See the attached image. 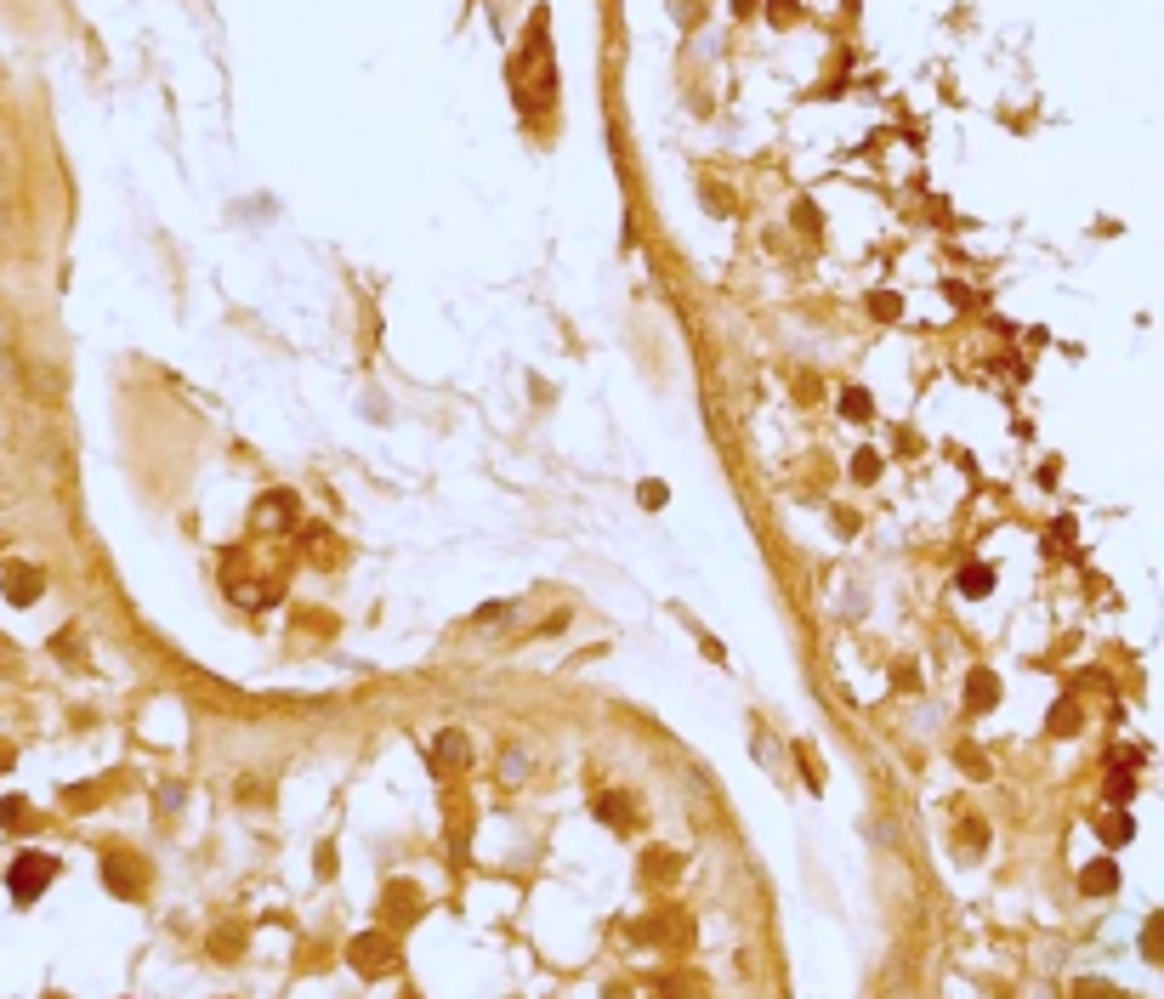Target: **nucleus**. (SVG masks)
<instances>
[{"instance_id": "1", "label": "nucleus", "mask_w": 1164, "mask_h": 999, "mask_svg": "<svg viewBox=\"0 0 1164 999\" xmlns=\"http://www.w3.org/2000/svg\"><path fill=\"white\" fill-rule=\"evenodd\" d=\"M52 880H57V858H46V852H18L12 869H6V886H12L18 903H35Z\"/></svg>"}, {"instance_id": "2", "label": "nucleus", "mask_w": 1164, "mask_h": 999, "mask_svg": "<svg viewBox=\"0 0 1164 999\" xmlns=\"http://www.w3.org/2000/svg\"><path fill=\"white\" fill-rule=\"evenodd\" d=\"M347 960H353L364 977H381V971H392V965H398V943H392L387 931H364V937H353V943H347Z\"/></svg>"}, {"instance_id": "3", "label": "nucleus", "mask_w": 1164, "mask_h": 999, "mask_svg": "<svg viewBox=\"0 0 1164 999\" xmlns=\"http://www.w3.org/2000/svg\"><path fill=\"white\" fill-rule=\"evenodd\" d=\"M103 886H108V892H120V897H137L142 886H148V875H142L137 858H120V852H108V858H103Z\"/></svg>"}, {"instance_id": "4", "label": "nucleus", "mask_w": 1164, "mask_h": 999, "mask_svg": "<svg viewBox=\"0 0 1164 999\" xmlns=\"http://www.w3.org/2000/svg\"><path fill=\"white\" fill-rule=\"evenodd\" d=\"M0 585H6V596H12L18 608H29V602H40V591H46V574H40V568H29V562H6Z\"/></svg>"}, {"instance_id": "5", "label": "nucleus", "mask_w": 1164, "mask_h": 999, "mask_svg": "<svg viewBox=\"0 0 1164 999\" xmlns=\"http://www.w3.org/2000/svg\"><path fill=\"white\" fill-rule=\"evenodd\" d=\"M1000 704V676L994 670H971L966 676V710H994Z\"/></svg>"}, {"instance_id": "6", "label": "nucleus", "mask_w": 1164, "mask_h": 999, "mask_svg": "<svg viewBox=\"0 0 1164 999\" xmlns=\"http://www.w3.org/2000/svg\"><path fill=\"white\" fill-rule=\"evenodd\" d=\"M1079 892H1085V897H1108V892H1119V869H1113L1108 858L1091 863V869L1079 875Z\"/></svg>"}, {"instance_id": "7", "label": "nucleus", "mask_w": 1164, "mask_h": 999, "mask_svg": "<svg viewBox=\"0 0 1164 999\" xmlns=\"http://www.w3.org/2000/svg\"><path fill=\"white\" fill-rule=\"evenodd\" d=\"M0 829H35V807L23 795H6L0 801Z\"/></svg>"}, {"instance_id": "8", "label": "nucleus", "mask_w": 1164, "mask_h": 999, "mask_svg": "<svg viewBox=\"0 0 1164 999\" xmlns=\"http://www.w3.org/2000/svg\"><path fill=\"white\" fill-rule=\"evenodd\" d=\"M392 909H398V920H415V914H421V892H415V886H404V880H398V886H387V914Z\"/></svg>"}, {"instance_id": "9", "label": "nucleus", "mask_w": 1164, "mask_h": 999, "mask_svg": "<svg viewBox=\"0 0 1164 999\" xmlns=\"http://www.w3.org/2000/svg\"><path fill=\"white\" fill-rule=\"evenodd\" d=\"M438 761L443 767H466V761H472V744H466L460 733H438Z\"/></svg>"}, {"instance_id": "10", "label": "nucleus", "mask_w": 1164, "mask_h": 999, "mask_svg": "<svg viewBox=\"0 0 1164 999\" xmlns=\"http://www.w3.org/2000/svg\"><path fill=\"white\" fill-rule=\"evenodd\" d=\"M1096 835H1102V841H1108V846H1125L1130 835H1136V829H1130V812H1125V807H1119V812H1108V818L1096 824Z\"/></svg>"}, {"instance_id": "11", "label": "nucleus", "mask_w": 1164, "mask_h": 999, "mask_svg": "<svg viewBox=\"0 0 1164 999\" xmlns=\"http://www.w3.org/2000/svg\"><path fill=\"white\" fill-rule=\"evenodd\" d=\"M841 415H847V421H869V415H875V398H869L864 386H847V392H841Z\"/></svg>"}, {"instance_id": "12", "label": "nucleus", "mask_w": 1164, "mask_h": 999, "mask_svg": "<svg viewBox=\"0 0 1164 999\" xmlns=\"http://www.w3.org/2000/svg\"><path fill=\"white\" fill-rule=\"evenodd\" d=\"M597 818H602L608 829H631V824H625V818H631V801H625V795H602V801H597Z\"/></svg>"}, {"instance_id": "13", "label": "nucleus", "mask_w": 1164, "mask_h": 999, "mask_svg": "<svg viewBox=\"0 0 1164 999\" xmlns=\"http://www.w3.org/2000/svg\"><path fill=\"white\" fill-rule=\"evenodd\" d=\"M960 591H966V596H988V591H994V568H983V562L960 568Z\"/></svg>"}, {"instance_id": "14", "label": "nucleus", "mask_w": 1164, "mask_h": 999, "mask_svg": "<svg viewBox=\"0 0 1164 999\" xmlns=\"http://www.w3.org/2000/svg\"><path fill=\"white\" fill-rule=\"evenodd\" d=\"M676 863H682V858H676V852H665V846H653L648 858H642V869H648L653 880H671V875H676Z\"/></svg>"}, {"instance_id": "15", "label": "nucleus", "mask_w": 1164, "mask_h": 999, "mask_svg": "<svg viewBox=\"0 0 1164 999\" xmlns=\"http://www.w3.org/2000/svg\"><path fill=\"white\" fill-rule=\"evenodd\" d=\"M290 523V494H267L262 500V528H279Z\"/></svg>"}, {"instance_id": "16", "label": "nucleus", "mask_w": 1164, "mask_h": 999, "mask_svg": "<svg viewBox=\"0 0 1164 999\" xmlns=\"http://www.w3.org/2000/svg\"><path fill=\"white\" fill-rule=\"evenodd\" d=\"M1079 727V704L1074 699H1057L1051 704V733H1074Z\"/></svg>"}, {"instance_id": "17", "label": "nucleus", "mask_w": 1164, "mask_h": 999, "mask_svg": "<svg viewBox=\"0 0 1164 999\" xmlns=\"http://www.w3.org/2000/svg\"><path fill=\"white\" fill-rule=\"evenodd\" d=\"M852 477H858V483H875V477H881V455H875V449H858V455H852Z\"/></svg>"}, {"instance_id": "18", "label": "nucleus", "mask_w": 1164, "mask_h": 999, "mask_svg": "<svg viewBox=\"0 0 1164 999\" xmlns=\"http://www.w3.org/2000/svg\"><path fill=\"white\" fill-rule=\"evenodd\" d=\"M1130 795H1136V778H1130V772H1108V801L1113 807H1125Z\"/></svg>"}, {"instance_id": "19", "label": "nucleus", "mask_w": 1164, "mask_h": 999, "mask_svg": "<svg viewBox=\"0 0 1164 999\" xmlns=\"http://www.w3.org/2000/svg\"><path fill=\"white\" fill-rule=\"evenodd\" d=\"M869 313H875V318H886V324H892V318L903 313V301H898V296H886V290H875V296H869Z\"/></svg>"}, {"instance_id": "20", "label": "nucleus", "mask_w": 1164, "mask_h": 999, "mask_svg": "<svg viewBox=\"0 0 1164 999\" xmlns=\"http://www.w3.org/2000/svg\"><path fill=\"white\" fill-rule=\"evenodd\" d=\"M1068 999H1113V988H1108V982H1074Z\"/></svg>"}, {"instance_id": "21", "label": "nucleus", "mask_w": 1164, "mask_h": 999, "mask_svg": "<svg viewBox=\"0 0 1164 999\" xmlns=\"http://www.w3.org/2000/svg\"><path fill=\"white\" fill-rule=\"evenodd\" d=\"M1142 954H1147V960H1159V920H1147V931H1142Z\"/></svg>"}, {"instance_id": "22", "label": "nucleus", "mask_w": 1164, "mask_h": 999, "mask_svg": "<svg viewBox=\"0 0 1164 999\" xmlns=\"http://www.w3.org/2000/svg\"><path fill=\"white\" fill-rule=\"evenodd\" d=\"M6 767H12V750H6V744H0V772H6Z\"/></svg>"}, {"instance_id": "23", "label": "nucleus", "mask_w": 1164, "mask_h": 999, "mask_svg": "<svg viewBox=\"0 0 1164 999\" xmlns=\"http://www.w3.org/2000/svg\"><path fill=\"white\" fill-rule=\"evenodd\" d=\"M733 6H739V12H756V0H733Z\"/></svg>"}]
</instances>
